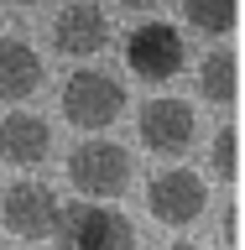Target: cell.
I'll return each mask as SVG.
<instances>
[{"instance_id":"cell-13","label":"cell","mask_w":245,"mask_h":250,"mask_svg":"<svg viewBox=\"0 0 245 250\" xmlns=\"http://www.w3.org/2000/svg\"><path fill=\"white\" fill-rule=\"evenodd\" d=\"M183 21H188L193 31H203V37H224V31H235L240 11H235V5H188Z\"/></svg>"},{"instance_id":"cell-14","label":"cell","mask_w":245,"mask_h":250,"mask_svg":"<svg viewBox=\"0 0 245 250\" xmlns=\"http://www.w3.org/2000/svg\"><path fill=\"white\" fill-rule=\"evenodd\" d=\"M224 245H240V214L230 208V219H224Z\"/></svg>"},{"instance_id":"cell-5","label":"cell","mask_w":245,"mask_h":250,"mask_svg":"<svg viewBox=\"0 0 245 250\" xmlns=\"http://www.w3.org/2000/svg\"><path fill=\"white\" fill-rule=\"evenodd\" d=\"M183 31L172 26V21H146V26L131 31V42H125V68L146 83H162L183 68Z\"/></svg>"},{"instance_id":"cell-3","label":"cell","mask_w":245,"mask_h":250,"mask_svg":"<svg viewBox=\"0 0 245 250\" xmlns=\"http://www.w3.org/2000/svg\"><path fill=\"white\" fill-rule=\"evenodd\" d=\"M68 183L84 198H120L131 188V151L115 141H84L68 151Z\"/></svg>"},{"instance_id":"cell-7","label":"cell","mask_w":245,"mask_h":250,"mask_svg":"<svg viewBox=\"0 0 245 250\" xmlns=\"http://www.w3.org/2000/svg\"><path fill=\"white\" fill-rule=\"evenodd\" d=\"M141 146L156 156H183L188 146H193V130H199V120H193V109L183 104V99H146L141 104Z\"/></svg>"},{"instance_id":"cell-2","label":"cell","mask_w":245,"mask_h":250,"mask_svg":"<svg viewBox=\"0 0 245 250\" xmlns=\"http://www.w3.org/2000/svg\"><path fill=\"white\" fill-rule=\"evenodd\" d=\"M52 234L63 250H136L131 219L115 208H99V203H68Z\"/></svg>"},{"instance_id":"cell-6","label":"cell","mask_w":245,"mask_h":250,"mask_svg":"<svg viewBox=\"0 0 245 250\" xmlns=\"http://www.w3.org/2000/svg\"><path fill=\"white\" fill-rule=\"evenodd\" d=\"M203 203H209V188H203L199 172H188V167H167L146 183V208H152L156 224L183 229V224H193L203 214Z\"/></svg>"},{"instance_id":"cell-15","label":"cell","mask_w":245,"mask_h":250,"mask_svg":"<svg viewBox=\"0 0 245 250\" xmlns=\"http://www.w3.org/2000/svg\"><path fill=\"white\" fill-rule=\"evenodd\" d=\"M167 250H199V245H183V240H178V245H167Z\"/></svg>"},{"instance_id":"cell-8","label":"cell","mask_w":245,"mask_h":250,"mask_svg":"<svg viewBox=\"0 0 245 250\" xmlns=\"http://www.w3.org/2000/svg\"><path fill=\"white\" fill-rule=\"evenodd\" d=\"M52 42L68 58H94L110 42V16L99 5H63L58 21H52Z\"/></svg>"},{"instance_id":"cell-12","label":"cell","mask_w":245,"mask_h":250,"mask_svg":"<svg viewBox=\"0 0 245 250\" xmlns=\"http://www.w3.org/2000/svg\"><path fill=\"white\" fill-rule=\"evenodd\" d=\"M209 167H214L224 183L240 177V130H235V125H219L214 146H209Z\"/></svg>"},{"instance_id":"cell-1","label":"cell","mask_w":245,"mask_h":250,"mask_svg":"<svg viewBox=\"0 0 245 250\" xmlns=\"http://www.w3.org/2000/svg\"><path fill=\"white\" fill-rule=\"evenodd\" d=\"M125 115V83L110 78L105 68H78L63 83V120L78 130H105Z\"/></svg>"},{"instance_id":"cell-11","label":"cell","mask_w":245,"mask_h":250,"mask_svg":"<svg viewBox=\"0 0 245 250\" xmlns=\"http://www.w3.org/2000/svg\"><path fill=\"white\" fill-rule=\"evenodd\" d=\"M199 94L209 104H219V109L240 99V58H235L230 47H214V52L199 62Z\"/></svg>"},{"instance_id":"cell-9","label":"cell","mask_w":245,"mask_h":250,"mask_svg":"<svg viewBox=\"0 0 245 250\" xmlns=\"http://www.w3.org/2000/svg\"><path fill=\"white\" fill-rule=\"evenodd\" d=\"M52 151V125L42 115H26V109H11L0 120V156L16 162V167H37Z\"/></svg>"},{"instance_id":"cell-10","label":"cell","mask_w":245,"mask_h":250,"mask_svg":"<svg viewBox=\"0 0 245 250\" xmlns=\"http://www.w3.org/2000/svg\"><path fill=\"white\" fill-rule=\"evenodd\" d=\"M42 89V58L21 37H0V104H21Z\"/></svg>"},{"instance_id":"cell-4","label":"cell","mask_w":245,"mask_h":250,"mask_svg":"<svg viewBox=\"0 0 245 250\" xmlns=\"http://www.w3.org/2000/svg\"><path fill=\"white\" fill-rule=\"evenodd\" d=\"M58 193L37 177H21L0 193V219H5V229L16 240H47V234L58 229Z\"/></svg>"}]
</instances>
